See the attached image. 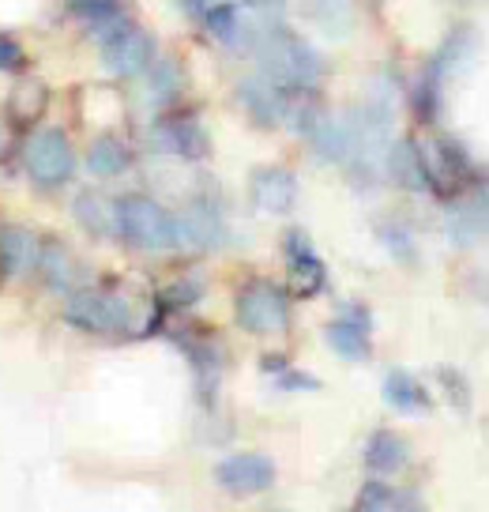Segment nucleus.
Wrapping results in <instances>:
<instances>
[{
  "label": "nucleus",
  "mask_w": 489,
  "mask_h": 512,
  "mask_svg": "<svg viewBox=\"0 0 489 512\" xmlns=\"http://www.w3.org/2000/svg\"><path fill=\"white\" fill-rule=\"evenodd\" d=\"M384 177L403 192H429V166L426 147L414 136H395L384 155Z\"/></svg>",
  "instance_id": "obj_19"
},
{
  "label": "nucleus",
  "mask_w": 489,
  "mask_h": 512,
  "mask_svg": "<svg viewBox=\"0 0 489 512\" xmlns=\"http://www.w3.org/2000/svg\"><path fill=\"white\" fill-rule=\"evenodd\" d=\"M143 147L151 155H166L177 162H204L211 155V132H207L204 117L196 110L174 106L155 117H147L143 125Z\"/></svg>",
  "instance_id": "obj_5"
},
{
  "label": "nucleus",
  "mask_w": 489,
  "mask_h": 512,
  "mask_svg": "<svg viewBox=\"0 0 489 512\" xmlns=\"http://www.w3.org/2000/svg\"><path fill=\"white\" fill-rule=\"evenodd\" d=\"M324 339L339 358L347 362H365L373 354V313L362 302H343L335 320H328Z\"/></svg>",
  "instance_id": "obj_12"
},
{
  "label": "nucleus",
  "mask_w": 489,
  "mask_h": 512,
  "mask_svg": "<svg viewBox=\"0 0 489 512\" xmlns=\"http://www.w3.org/2000/svg\"><path fill=\"white\" fill-rule=\"evenodd\" d=\"M64 324H72L76 332L102 339H128V336H151L158 332L166 317L162 309L151 305L147 313L136 309V302L110 287H79L64 298Z\"/></svg>",
  "instance_id": "obj_1"
},
{
  "label": "nucleus",
  "mask_w": 489,
  "mask_h": 512,
  "mask_svg": "<svg viewBox=\"0 0 489 512\" xmlns=\"http://www.w3.org/2000/svg\"><path fill=\"white\" fill-rule=\"evenodd\" d=\"M474 49H478V31H474L471 23H459V27H452V31L444 34V42L437 46V53H433L429 61L437 64L444 76L452 80L459 68L474 57Z\"/></svg>",
  "instance_id": "obj_27"
},
{
  "label": "nucleus",
  "mask_w": 489,
  "mask_h": 512,
  "mask_svg": "<svg viewBox=\"0 0 489 512\" xmlns=\"http://www.w3.org/2000/svg\"><path fill=\"white\" fill-rule=\"evenodd\" d=\"M392 494H395L392 486L373 475L358 490V497H354V512H392Z\"/></svg>",
  "instance_id": "obj_32"
},
{
  "label": "nucleus",
  "mask_w": 489,
  "mask_h": 512,
  "mask_svg": "<svg viewBox=\"0 0 489 512\" xmlns=\"http://www.w3.org/2000/svg\"><path fill=\"white\" fill-rule=\"evenodd\" d=\"M34 275L42 279V287L49 294H61V298H68L79 287H87V272H83L79 256L61 238H42V253H38Z\"/></svg>",
  "instance_id": "obj_16"
},
{
  "label": "nucleus",
  "mask_w": 489,
  "mask_h": 512,
  "mask_svg": "<svg viewBox=\"0 0 489 512\" xmlns=\"http://www.w3.org/2000/svg\"><path fill=\"white\" fill-rule=\"evenodd\" d=\"M64 4H76V0H64Z\"/></svg>",
  "instance_id": "obj_38"
},
{
  "label": "nucleus",
  "mask_w": 489,
  "mask_h": 512,
  "mask_svg": "<svg viewBox=\"0 0 489 512\" xmlns=\"http://www.w3.org/2000/svg\"><path fill=\"white\" fill-rule=\"evenodd\" d=\"M38 253H42V234H34L31 226H0V279L4 283H19L34 275Z\"/></svg>",
  "instance_id": "obj_18"
},
{
  "label": "nucleus",
  "mask_w": 489,
  "mask_h": 512,
  "mask_svg": "<svg viewBox=\"0 0 489 512\" xmlns=\"http://www.w3.org/2000/svg\"><path fill=\"white\" fill-rule=\"evenodd\" d=\"M392 512H429V509H426V501L414 494V490H395Z\"/></svg>",
  "instance_id": "obj_35"
},
{
  "label": "nucleus",
  "mask_w": 489,
  "mask_h": 512,
  "mask_svg": "<svg viewBox=\"0 0 489 512\" xmlns=\"http://www.w3.org/2000/svg\"><path fill=\"white\" fill-rule=\"evenodd\" d=\"M309 151H313L320 162H332V166H347L350 159V128H347V117L343 113H324L320 121H316L305 136H301Z\"/></svg>",
  "instance_id": "obj_24"
},
{
  "label": "nucleus",
  "mask_w": 489,
  "mask_h": 512,
  "mask_svg": "<svg viewBox=\"0 0 489 512\" xmlns=\"http://www.w3.org/2000/svg\"><path fill=\"white\" fill-rule=\"evenodd\" d=\"M234 102L256 128H283V87L264 72H249L234 83Z\"/></svg>",
  "instance_id": "obj_15"
},
{
  "label": "nucleus",
  "mask_w": 489,
  "mask_h": 512,
  "mask_svg": "<svg viewBox=\"0 0 489 512\" xmlns=\"http://www.w3.org/2000/svg\"><path fill=\"white\" fill-rule=\"evenodd\" d=\"M117 223H121V241L136 253H181L177 211L158 204L147 192L117 196Z\"/></svg>",
  "instance_id": "obj_3"
},
{
  "label": "nucleus",
  "mask_w": 489,
  "mask_h": 512,
  "mask_svg": "<svg viewBox=\"0 0 489 512\" xmlns=\"http://www.w3.org/2000/svg\"><path fill=\"white\" fill-rule=\"evenodd\" d=\"M380 392H384V403L395 407L399 415H429V411H433L429 388L418 381L414 373H407V369H388Z\"/></svg>",
  "instance_id": "obj_25"
},
{
  "label": "nucleus",
  "mask_w": 489,
  "mask_h": 512,
  "mask_svg": "<svg viewBox=\"0 0 489 512\" xmlns=\"http://www.w3.org/2000/svg\"><path fill=\"white\" fill-rule=\"evenodd\" d=\"M249 200L264 215H290L298 204V174L286 166H256L249 174Z\"/></svg>",
  "instance_id": "obj_17"
},
{
  "label": "nucleus",
  "mask_w": 489,
  "mask_h": 512,
  "mask_svg": "<svg viewBox=\"0 0 489 512\" xmlns=\"http://www.w3.org/2000/svg\"><path fill=\"white\" fill-rule=\"evenodd\" d=\"M437 381H441V388H444V400L452 403L456 411H467V407H471V384H467V377H463L459 369L441 366L437 369Z\"/></svg>",
  "instance_id": "obj_33"
},
{
  "label": "nucleus",
  "mask_w": 489,
  "mask_h": 512,
  "mask_svg": "<svg viewBox=\"0 0 489 512\" xmlns=\"http://www.w3.org/2000/svg\"><path fill=\"white\" fill-rule=\"evenodd\" d=\"M377 238L399 264H414V260H418V245H414V234L407 223H399V219H380Z\"/></svg>",
  "instance_id": "obj_30"
},
{
  "label": "nucleus",
  "mask_w": 489,
  "mask_h": 512,
  "mask_svg": "<svg viewBox=\"0 0 489 512\" xmlns=\"http://www.w3.org/2000/svg\"><path fill=\"white\" fill-rule=\"evenodd\" d=\"M185 91H189V76H185V64L177 61L174 53H158L155 64L143 72L140 80H132L136 106H143L147 117L181 106Z\"/></svg>",
  "instance_id": "obj_9"
},
{
  "label": "nucleus",
  "mask_w": 489,
  "mask_h": 512,
  "mask_svg": "<svg viewBox=\"0 0 489 512\" xmlns=\"http://www.w3.org/2000/svg\"><path fill=\"white\" fill-rule=\"evenodd\" d=\"M72 219H76L79 226H83V234H91V238L98 241H113L121 238V223H117V196H110V192L102 189H79L76 196H72Z\"/></svg>",
  "instance_id": "obj_20"
},
{
  "label": "nucleus",
  "mask_w": 489,
  "mask_h": 512,
  "mask_svg": "<svg viewBox=\"0 0 489 512\" xmlns=\"http://www.w3.org/2000/svg\"><path fill=\"white\" fill-rule=\"evenodd\" d=\"M31 68V57H27V46L19 42L12 31H0V76L16 80Z\"/></svg>",
  "instance_id": "obj_31"
},
{
  "label": "nucleus",
  "mask_w": 489,
  "mask_h": 512,
  "mask_svg": "<svg viewBox=\"0 0 489 512\" xmlns=\"http://www.w3.org/2000/svg\"><path fill=\"white\" fill-rule=\"evenodd\" d=\"M444 83H448V76H444L433 61H426L411 76V83H407V106H411L418 125H433V121L441 117Z\"/></svg>",
  "instance_id": "obj_23"
},
{
  "label": "nucleus",
  "mask_w": 489,
  "mask_h": 512,
  "mask_svg": "<svg viewBox=\"0 0 489 512\" xmlns=\"http://www.w3.org/2000/svg\"><path fill=\"white\" fill-rule=\"evenodd\" d=\"M200 27H204V34L215 42V46L230 49V53H237V57L249 53L253 12H249L245 4H237V0H215V4L204 12V19H200Z\"/></svg>",
  "instance_id": "obj_14"
},
{
  "label": "nucleus",
  "mask_w": 489,
  "mask_h": 512,
  "mask_svg": "<svg viewBox=\"0 0 489 512\" xmlns=\"http://www.w3.org/2000/svg\"><path fill=\"white\" fill-rule=\"evenodd\" d=\"M234 320L249 336H283L290 328V290L271 279H245L234 294Z\"/></svg>",
  "instance_id": "obj_6"
},
{
  "label": "nucleus",
  "mask_w": 489,
  "mask_h": 512,
  "mask_svg": "<svg viewBox=\"0 0 489 512\" xmlns=\"http://www.w3.org/2000/svg\"><path fill=\"white\" fill-rule=\"evenodd\" d=\"M49 110V87L34 76H16L12 87H8V98H4V121L16 132H27V128L42 125Z\"/></svg>",
  "instance_id": "obj_21"
},
{
  "label": "nucleus",
  "mask_w": 489,
  "mask_h": 512,
  "mask_svg": "<svg viewBox=\"0 0 489 512\" xmlns=\"http://www.w3.org/2000/svg\"><path fill=\"white\" fill-rule=\"evenodd\" d=\"M215 482L234 497L264 494L275 486V460L264 452H234L215 464Z\"/></svg>",
  "instance_id": "obj_13"
},
{
  "label": "nucleus",
  "mask_w": 489,
  "mask_h": 512,
  "mask_svg": "<svg viewBox=\"0 0 489 512\" xmlns=\"http://www.w3.org/2000/svg\"><path fill=\"white\" fill-rule=\"evenodd\" d=\"M362 460H365V471H369V475L384 479V475H395V471L407 467L411 448H407V441H403L395 430H373L369 433V441H365Z\"/></svg>",
  "instance_id": "obj_26"
},
{
  "label": "nucleus",
  "mask_w": 489,
  "mask_h": 512,
  "mask_svg": "<svg viewBox=\"0 0 489 512\" xmlns=\"http://www.w3.org/2000/svg\"><path fill=\"white\" fill-rule=\"evenodd\" d=\"M422 147H426V166H429V192L437 200L452 204L456 196H463L478 181L474 159L463 140H456V136H437V140H429Z\"/></svg>",
  "instance_id": "obj_7"
},
{
  "label": "nucleus",
  "mask_w": 489,
  "mask_h": 512,
  "mask_svg": "<svg viewBox=\"0 0 489 512\" xmlns=\"http://www.w3.org/2000/svg\"><path fill=\"white\" fill-rule=\"evenodd\" d=\"M283 256H286V290L290 298H316L328 287V268L316 253L313 238L301 230V226H290L283 234Z\"/></svg>",
  "instance_id": "obj_10"
},
{
  "label": "nucleus",
  "mask_w": 489,
  "mask_h": 512,
  "mask_svg": "<svg viewBox=\"0 0 489 512\" xmlns=\"http://www.w3.org/2000/svg\"><path fill=\"white\" fill-rule=\"evenodd\" d=\"M136 162V151L128 144L121 132H98L95 140L83 151V170L95 177V181H117L125 177Z\"/></svg>",
  "instance_id": "obj_22"
},
{
  "label": "nucleus",
  "mask_w": 489,
  "mask_h": 512,
  "mask_svg": "<svg viewBox=\"0 0 489 512\" xmlns=\"http://www.w3.org/2000/svg\"><path fill=\"white\" fill-rule=\"evenodd\" d=\"M301 12L305 19H313L320 31L328 34H347L350 31V0H301Z\"/></svg>",
  "instance_id": "obj_29"
},
{
  "label": "nucleus",
  "mask_w": 489,
  "mask_h": 512,
  "mask_svg": "<svg viewBox=\"0 0 489 512\" xmlns=\"http://www.w3.org/2000/svg\"><path fill=\"white\" fill-rule=\"evenodd\" d=\"M200 302H204V279H196V275H181L174 283L158 287V294H155V305L162 309L166 320L177 317V313H189V309H196Z\"/></svg>",
  "instance_id": "obj_28"
},
{
  "label": "nucleus",
  "mask_w": 489,
  "mask_h": 512,
  "mask_svg": "<svg viewBox=\"0 0 489 512\" xmlns=\"http://www.w3.org/2000/svg\"><path fill=\"white\" fill-rule=\"evenodd\" d=\"M91 46L98 49V61L106 68V76L110 80H140L143 72L155 64V57L162 53L158 49V38L147 27H143L136 16L121 19V23H113L106 31L91 38Z\"/></svg>",
  "instance_id": "obj_4"
},
{
  "label": "nucleus",
  "mask_w": 489,
  "mask_h": 512,
  "mask_svg": "<svg viewBox=\"0 0 489 512\" xmlns=\"http://www.w3.org/2000/svg\"><path fill=\"white\" fill-rule=\"evenodd\" d=\"M16 159H19V170L27 174V181L42 192H57V189H64V185H72L76 166H79L76 144H72L68 128L49 125V121L27 128V132H19Z\"/></svg>",
  "instance_id": "obj_2"
},
{
  "label": "nucleus",
  "mask_w": 489,
  "mask_h": 512,
  "mask_svg": "<svg viewBox=\"0 0 489 512\" xmlns=\"http://www.w3.org/2000/svg\"><path fill=\"white\" fill-rule=\"evenodd\" d=\"M286 366H290V362H286L283 354H264V358H260V369H264L268 377H279Z\"/></svg>",
  "instance_id": "obj_36"
},
{
  "label": "nucleus",
  "mask_w": 489,
  "mask_h": 512,
  "mask_svg": "<svg viewBox=\"0 0 489 512\" xmlns=\"http://www.w3.org/2000/svg\"><path fill=\"white\" fill-rule=\"evenodd\" d=\"M12 151H16V144H12V128H8V125H0V162L8 159Z\"/></svg>",
  "instance_id": "obj_37"
},
{
  "label": "nucleus",
  "mask_w": 489,
  "mask_h": 512,
  "mask_svg": "<svg viewBox=\"0 0 489 512\" xmlns=\"http://www.w3.org/2000/svg\"><path fill=\"white\" fill-rule=\"evenodd\" d=\"M177 223H181V253H215L230 241L226 211L211 192H192L185 208L177 211Z\"/></svg>",
  "instance_id": "obj_8"
},
{
  "label": "nucleus",
  "mask_w": 489,
  "mask_h": 512,
  "mask_svg": "<svg viewBox=\"0 0 489 512\" xmlns=\"http://www.w3.org/2000/svg\"><path fill=\"white\" fill-rule=\"evenodd\" d=\"M174 343L181 347V354L189 358L192 373H196V388H200V400L211 407L215 403V392H219L222 381V366H226V351H222V339L204 332V328H181V332H170Z\"/></svg>",
  "instance_id": "obj_11"
},
{
  "label": "nucleus",
  "mask_w": 489,
  "mask_h": 512,
  "mask_svg": "<svg viewBox=\"0 0 489 512\" xmlns=\"http://www.w3.org/2000/svg\"><path fill=\"white\" fill-rule=\"evenodd\" d=\"M275 388H283V392H316L320 381H316L313 373H305V369H290L286 366L279 377H275Z\"/></svg>",
  "instance_id": "obj_34"
}]
</instances>
